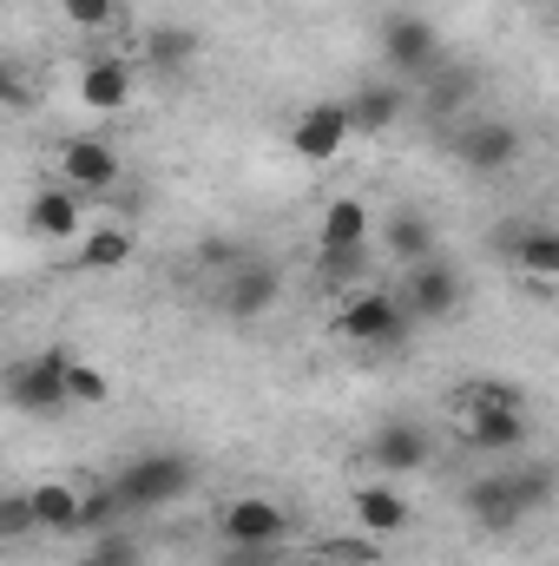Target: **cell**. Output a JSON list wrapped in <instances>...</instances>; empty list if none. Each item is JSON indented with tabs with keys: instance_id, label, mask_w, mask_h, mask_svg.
<instances>
[{
	"instance_id": "7402d4cb",
	"label": "cell",
	"mask_w": 559,
	"mask_h": 566,
	"mask_svg": "<svg viewBox=\"0 0 559 566\" xmlns=\"http://www.w3.org/2000/svg\"><path fill=\"white\" fill-rule=\"evenodd\" d=\"M80 271H126L133 264V231L126 224H93L86 238H80V258H73Z\"/></svg>"
},
{
	"instance_id": "f1b7e54d",
	"label": "cell",
	"mask_w": 559,
	"mask_h": 566,
	"mask_svg": "<svg viewBox=\"0 0 559 566\" xmlns=\"http://www.w3.org/2000/svg\"><path fill=\"white\" fill-rule=\"evenodd\" d=\"M113 396V382H106V369H93V363H73V402H86V409H99Z\"/></svg>"
},
{
	"instance_id": "4316f807",
	"label": "cell",
	"mask_w": 559,
	"mask_h": 566,
	"mask_svg": "<svg viewBox=\"0 0 559 566\" xmlns=\"http://www.w3.org/2000/svg\"><path fill=\"white\" fill-rule=\"evenodd\" d=\"M323 560H336V566H376V560H382V547H376V534H342V541H323Z\"/></svg>"
},
{
	"instance_id": "ba28073f",
	"label": "cell",
	"mask_w": 559,
	"mask_h": 566,
	"mask_svg": "<svg viewBox=\"0 0 559 566\" xmlns=\"http://www.w3.org/2000/svg\"><path fill=\"white\" fill-rule=\"evenodd\" d=\"M454 158H461L474 178H500V171L520 158V133H514L507 119H467V126L454 133Z\"/></svg>"
},
{
	"instance_id": "7c38bea8",
	"label": "cell",
	"mask_w": 559,
	"mask_h": 566,
	"mask_svg": "<svg viewBox=\"0 0 559 566\" xmlns=\"http://www.w3.org/2000/svg\"><path fill=\"white\" fill-rule=\"evenodd\" d=\"M356 527L362 534H376V541H395V534H409V521H415V507H409V494L402 488H389V481H369V488H356Z\"/></svg>"
},
{
	"instance_id": "5b68a950",
	"label": "cell",
	"mask_w": 559,
	"mask_h": 566,
	"mask_svg": "<svg viewBox=\"0 0 559 566\" xmlns=\"http://www.w3.org/2000/svg\"><path fill=\"white\" fill-rule=\"evenodd\" d=\"M349 139H356L349 99H316V106H303V113H296V126H289V151H296V158H309V165H329Z\"/></svg>"
},
{
	"instance_id": "484cf974",
	"label": "cell",
	"mask_w": 559,
	"mask_h": 566,
	"mask_svg": "<svg viewBox=\"0 0 559 566\" xmlns=\"http://www.w3.org/2000/svg\"><path fill=\"white\" fill-rule=\"evenodd\" d=\"M0 534H7V541H27V534H40V514H33V494H27V488L0 501Z\"/></svg>"
},
{
	"instance_id": "30bf717a",
	"label": "cell",
	"mask_w": 559,
	"mask_h": 566,
	"mask_svg": "<svg viewBox=\"0 0 559 566\" xmlns=\"http://www.w3.org/2000/svg\"><path fill=\"white\" fill-rule=\"evenodd\" d=\"M382 60H389L395 73L428 80L434 60H441V33H434L421 13H389V20H382Z\"/></svg>"
},
{
	"instance_id": "603a6c76",
	"label": "cell",
	"mask_w": 559,
	"mask_h": 566,
	"mask_svg": "<svg viewBox=\"0 0 559 566\" xmlns=\"http://www.w3.org/2000/svg\"><path fill=\"white\" fill-rule=\"evenodd\" d=\"M145 60H151L158 73H171V80H178V73L198 60V33H191V27H158V33L145 40Z\"/></svg>"
},
{
	"instance_id": "44dd1931",
	"label": "cell",
	"mask_w": 559,
	"mask_h": 566,
	"mask_svg": "<svg viewBox=\"0 0 559 566\" xmlns=\"http://www.w3.org/2000/svg\"><path fill=\"white\" fill-rule=\"evenodd\" d=\"M382 244H389V258L409 271L421 258H434V224H428V211H395L389 224H382Z\"/></svg>"
},
{
	"instance_id": "8992f818",
	"label": "cell",
	"mask_w": 559,
	"mask_h": 566,
	"mask_svg": "<svg viewBox=\"0 0 559 566\" xmlns=\"http://www.w3.org/2000/svg\"><path fill=\"white\" fill-rule=\"evenodd\" d=\"M27 231L33 238H46V244H80L93 224H86V191H73V185H40L33 198H27Z\"/></svg>"
},
{
	"instance_id": "9c48e42d",
	"label": "cell",
	"mask_w": 559,
	"mask_h": 566,
	"mask_svg": "<svg viewBox=\"0 0 559 566\" xmlns=\"http://www.w3.org/2000/svg\"><path fill=\"white\" fill-rule=\"evenodd\" d=\"M53 178L60 185H73V191H113L119 185V151L106 139H60V151H53Z\"/></svg>"
},
{
	"instance_id": "7a4b0ae2",
	"label": "cell",
	"mask_w": 559,
	"mask_h": 566,
	"mask_svg": "<svg viewBox=\"0 0 559 566\" xmlns=\"http://www.w3.org/2000/svg\"><path fill=\"white\" fill-rule=\"evenodd\" d=\"M409 329H415V316H409V303H402L395 283L356 290V296L342 303V316H336V336H349V343H362V349H395V343H409Z\"/></svg>"
},
{
	"instance_id": "4fadbf2b",
	"label": "cell",
	"mask_w": 559,
	"mask_h": 566,
	"mask_svg": "<svg viewBox=\"0 0 559 566\" xmlns=\"http://www.w3.org/2000/svg\"><path fill=\"white\" fill-rule=\"evenodd\" d=\"M80 106H86V113H126V106H133V66L113 60V53L86 60V66H80Z\"/></svg>"
},
{
	"instance_id": "4dcf8cb0",
	"label": "cell",
	"mask_w": 559,
	"mask_h": 566,
	"mask_svg": "<svg viewBox=\"0 0 559 566\" xmlns=\"http://www.w3.org/2000/svg\"><path fill=\"white\" fill-rule=\"evenodd\" d=\"M86 566H106V560H86Z\"/></svg>"
},
{
	"instance_id": "d6986e66",
	"label": "cell",
	"mask_w": 559,
	"mask_h": 566,
	"mask_svg": "<svg viewBox=\"0 0 559 566\" xmlns=\"http://www.w3.org/2000/svg\"><path fill=\"white\" fill-rule=\"evenodd\" d=\"M27 494H33L40 534H80V514H86V488H73V481H40V488H27Z\"/></svg>"
},
{
	"instance_id": "ffe728a7",
	"label": "cell",
	"mask_w": 559,
	"mask_h": 566,
	"mask_svg": "<svg viewBox=\"0 0 559 566\" xmlns=\"http://www.w3.org/2000/svg\"><path fill=\"white\" fill-rule=\"evenodd\" d=\"M277 271L271 264H244V271H231V283H224V310L238 316V323H251V316H264L271 303H277Z\"/></svg>"
},
{
	"instance_id": "e0dca14e",
	"label": "cell",
	"mask_w": 559,
	"mask_h": 566,
	"mask_svg": "<svg viewBox=\"0 0 559 566\" xmlns=\"http://www.w3.org/2000/svg\"><path fill=\"white\" fill-rule=\"evenodd\" d=\"M428 434H421L415 422H382L376 434H369V461L382 468V474H415V468H428Z\"/></svg>"
},
{
	"instance_id": "cb8c5ba5",
	"label": "cell",
	"mask_w": 559,
	"mask_h": 566,
	"mask_svg": "<svg viewBox=\"0 0 559 566\" xmlns=\"http://www.w3.org/2000/svg\"><path fill=\"white\" fill-rule=\"evenodd\" d=\"M316 277L336 290H369V251H316Z\"/></svg>"
},
{
	"instance_id": "9a60e30c",
	"label": "cell",
	"mask_w": 559,
	"mask_h": 566,
	"mask_svg": "<svg viewBox=\"0 0 559 566\" xmlns=\"http://www.w3.org/2000/svg\"><path fill=\"white\" fill-rule=\"evenodd\" d=\"M507 258L534 283H559V231L553 224H507Z\"/></svg>"
},
{
	"instance_id": "3957f363",
	"label": "cell",
	"mask_w": 559,
	"mask_h": 566,
	"mask_svg": "<svg viewBox=\"0 0 559 566\" xmlns=\"http://www.w3.org/2000/svg\"><path fill=\"white\" fill-rule=\"evenodd\" d=\"M7 402L20 416H60L73 402V356L66 349H40V356H20L7 369Z\"/></svg>"
},
{
	"instance_id": "5bb4252c",
	"label": "cell",
	"mask_w": 559,
	"mask_h": 566,
	"mask_svg": "<svg viewBox=\"0 0 559 566\" xmlns=\"http://www.w3.org/2000/svg\"><path fill=\"white\" fill-rule=\"evenodd\" d=\"M461 441L474 454H507L527 441V409H461Z\"/></svg>"
},
{
	"instance_id": "f546056e",
	"label": "cell",
	"mask_w": 559,
	"mask_h": 566,
	"mask_svg": "<svg viewBox=\"0 0 559 566\" xmlns=\"http://www.w3.org/2000/svg\"><path fill=\"white\" fill-rule=\"evenodd\" d=\"M86 560H106V566H133V560H139V547H133V541H126V534H99V541H93V554H86Z\"/></svg>"
},
{
	"instance_id": "6da1fadb",
	"label": "cell",
	"mask_w": 559,
	"mask_h": 566,
	"mask_svg": "<svg viewBox=\"0 0 559 566\" xmlns=\"http://www.w3.org/2000/svg\"><path fill=\"white\" fill-rule=\"evenodd\" d=\"M191 481H198V461H191V454H178V448L139 454V461H126V468L113 474V488H119L126 514H151V507L184 501V494H191Z\"/></svg>"
},
{
	"instance_id": "8fae6325",
	"label": "cell",
	"mask_w": 559,
	"mask_h": 566,
	"mask_svg": "<svg viewBox=\"0 0 559 566\" xmlns=\"http://www.w3.org/2000/svg\"><path fill=\"white\" fill-rule=\"evenodd\" d=\"M467 514H474V527H487V534L520 527V521H527V501H520V488H514V468H507V474H481V481L467 488Z\"/></svg>"
},
{
	"instance_id": "277c9868",
	"label": "cell",
	"mask_w": 559,
	"mask_h": 566,
	"mask_svg": "<svg viewBox=\"0 0 559 566\" xmlns=\"http://www.w3.org/2000/svg\"><path fill=\"white\" fill-rule=\"evenodd\" d=\"M289 527H296L289 507L271 501V494H238V501L218 507V534H224V547H283Z\"/></svg>"
},
{
	"instance_id": "52a82bcc",
	"label": "cell",
	"mask_w": 559,
	"mask_h": 566,
	"mask_svg": "<svg viewBox=\"0 0 559 566\" xmlns=\"http://www.w3.org/2000/svg\"><path fill=\"white\" fill-rule=\"evenodd\" d=\"M402 303H409V316L415 323H441L454 303H461V271L447 264V258H421V264H409L402 271Z\"/></svg>"
},
{
	"instance_id": "d4e9b609",
	"label": "cell",
	"mask_w": 559,
	"mask_h": 566,
	"mask_svg": "<svg viewBox=\"0 0 559 566\" xmlns=\"http://www.w3.org/2000/svg\"><path fill=\"white\" fill-rule=\"evenodd\" d=\"M60 13L80 27V33H106L126 20V0H60Z\"/></svg>"
},
{
	"instance_id": "ac0fdd59",
	"label": "cell",
	"mask_w": 559,
	"mask_h": 566,
	"mask_svg": "<svg viewBox=\"0 0 559 566\" xmlns=\"http://www.w3.org/2000/svg\"><path fill=\"white\" fill-rule=\"evenodd\" d=\"M402 106H409V93H402L395 80H362V86H356V99H349V119H356V133L382 139V133H395V126H402Z\"/></svg>"
},
{
	"instance_id": "83f0119b",
	"label": "cell",
	"mask_w": 559,
	"mask_h": 566,
	"mask_svg": "<svg viewBox=\"0 0 559 566\" xmlns=\"http://www.w3.org/2000/svg\"><path fill=\"white\" fill-rule=\"evenodd\" d=\"M461 409H527L514 382H467L461 389Z\"/></svg>"
},
{
	"instance_id": "2e32d148",
	"label": "cell",
	"mask_w": 559,
	"mask_h": 566,
	"mask_svg": "<svg viewBox=\"0 0 559 566\" xmlns=\"http://www.w3.org/2000/svg\"><path fill=\"white\" fill-rule=\"evenodd\" d=\"M369 231H376V218L362 198H329L316 218V251H369Z\"/></svg>"
}]
</instances>
